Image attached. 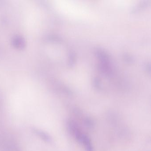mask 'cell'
Returning a JSON list of instances; mask_svg holds the SVG:
<instances>
[{"instance_id":"3","label":"cell","mask_w":151,"mask_h":151,"mask_svg":"<svg viewBox=\"0 0 151 151\" xmlns=\"http://www.w3.org/2000/svg\"><path fill=\"white\" fill-rule=\"evenodd\" d=\"M81 144H83V146H84L86 151H93V146H92L91 141L89 137L87 135L85 134V135L84 136Z\"/></svg>"},{"instance_id":"1","label":"cell","mask_w":151,"mask_h":151,"mask_svg":"<svg viewBox=\"0 0 151 151\" xmlns=\"http://www.w3.org/2000/svg\"><path fill=\"white\" fill-rule=\"evenodd\" d=\"M67 127L70 134L75 137L76 141L81 143L85 134H83L79 125L74 121H68Z\"/></svg>"},{"instance_id":"4","label":"cell","mask_w":151,"mask_h":151,"mask_svg":"<svg viewBox=\"0 0 151 151\" xmlns=\"http://www.w3.org/2000/svg\"><path fill=\"white\" fill-rule=\"evenodd\" d=\"M84 123H85L86 125L89 127L92 126L93 125V121L90 118H86L84 121Z\"/></svg>"},{"instance_id":"2","label":"cell","mask_w":151,"mask_h":151,"mask_svg":"<svg viewBox=\"0 0 151 151\" xmlns=\"http://www.w3.org/2000/svg\"><path fill=\"white\" fill-rule=\"evenodd\" d=\"M32 131L35 134H36L37 136L39 137L40 138L44 141V142H51V137L47 133H45L42 130L35 128L33 129Z\"/></svg>"}]
</instances>
